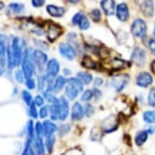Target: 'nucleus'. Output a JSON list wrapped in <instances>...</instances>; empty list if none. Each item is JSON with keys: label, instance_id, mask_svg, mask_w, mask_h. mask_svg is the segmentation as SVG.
I'll return each instance as SVG.
<instances>
[{"label": "nucleus", "instance_id": "f257e3e1", "mask_svg": "<svg viewBox=\"0 0 155 155\" xmlns=\"http://www.w3.org/2000/svg\"><path fill=\"white\" fill-rule=\"evenodd\" d=\"M84 91V85L77 77H71L66 79L64 88V96L68 101H73Z\"/></svg>", "mask_w": 155, "mask_h": 155}, {"label": "nucleus", "instance_id": "f03ea898", "mask_svg": "<svg viewBox=\"0 0 155 155\" xmlns=\"http://www.w3.org/2000/svg\"><path fill=\"white\" fill-rule=\"evenodd\" d=\"M10 49L12 51V54L15 56V63H16V68L21 66V61H23L24 54H25V49L27 48L26 45V41L23 38L19 37H13L12 42L9 43Z\"/></svg>", "mask_w": 155, "mask_h": 155}, {"label": "nucleus", "instance_id": "7ed1b4c3", "mask_svg": "<svg viewBox=\"0 0 155 155\" xmlns=\"http://www.w3.org/2000/svg\"><path fill=\"white\" fill-rule=\"evenodd\" d=\"M32 59L36 68V73L38 71V74H43L45 71L46 63L49 60L46 52L40 49H34L32 53Z\"/></svg>", "mask_w": 155, "mask_h": 155}, {"label": "nucleus", "instance_id": "20e7f679", "mask_svg": "<svg viewBox=\"0 0 155 155\" xmlns=\"http://www.w3.org/2000/svg\"><path fill=\"white\" fill-rule=\"evenodd\" d=\"M131 33L136 38H144L147 34V24L143 18H136L131 25Z\"/></svg>", "mask_w": 155, "mask_h": 155}, {"label": "nucleus", "instance_id": "39448f33", "mask_svg": "<svg viewBox=\"0 0 155 155\" xmlns=\"http://www.w3.org/2000/svg\"><path fill=\"white\" fill-rule=\"evenodd\" d=\"M58 52H59L60 56L65 58L68 61L76 59V57L78 56L77 49L70 43H60L58 45Z\"/></svg>", "mask_w": 155, "mask_h": 155}, {"label": "nucleus", "instance_id": "423d86ee", "mask_svg": "<svg viewBox=\"0 0 155 155\" xmlns=\"http://www.w3.org/2000/svg\"><path fill=\"white\" fill-rule=\"evenodd\" d=\"M130 82L129 74H118L116 77H113L110 81V86L114 89L116 92H120L128 86Z\"/></svg>", "mask_w": 155, "mask_h": 155}, {"label": "nucleus", "instance_id": "0eeeda50", "mask_svg": "<svg viewBox=\"0 0 155 155\" xmlns=\"http://www.w3.org/2000/svg\"><path fill=\"white\" fill-rule=\"evenodd\" d=\"M62 34V27H60L58 24L55 23H48L46 29V38L48 39L50 42H54Z\"/></svg>", "mask_w": 155, "mask_h": 155}, {"label": "nucleus", "instance_id": "6e6552de", "mask_svg": "<svg viewBox=\"0 0 155 155\" xmlns=\"http://www.w3.org/2000/svg\"><path fill=\"white\" fill-rule=\"evenodd\" d=\"M146 59H147V55L143 48L141 47H135L133 49V52L131 54V60L138 66H143L146 63Z\"/></svg>", "mask_w": 155, "mask_h": 155}, {"label": "nucleus", "instance_id": "1a4fd4ad", "mask_svg": "<svg viewBox=\"0 0 155 155\" xmlns=\"http://www.w3.org/2000/svg\"><path fill=\"white\" fill-rule=\"evenodd\" d=\"M59 71H60L59 61H58L56 58H50V59H49L46 63L44 74H47V76L56 78L58 74H59Z\"/></svg>", "mask_w": 155, "mask_h": 155}, {"label": "nucleus", "instance_id": "9d476101", "mask_svg": "<svg viewBox=\"0 0 155 155\" xmlns=\"http://www.w3.org/2000/svg\"><path fill=\"white\" fill-rule=\"evenodd\" d=\"M153 84V77L148 71H141L136 78V85L140 88H147Z\"/></svg>", "mask_w": 155, "mask_h": 155}, {"label": "nucleus", "instance_id": "9b49d317", "mask_svg": "<svg viewBox=\"0 0 155 155\" xmlns=\"http://www.w3.org/2000/svg\"><path fill=\"white\" fill-rule=\"evenodd\" d=\"M85 117L84 105L81 102H74L71 108V120L73 121H80Z\"/></svg>", "mask_w": 155, "mask_h": 155}, {"label": "nucleus", "instance_id": "f8f14e48", "mask_svg": "<svg viewBox=\"0 0 155 155\" xmlns=\"http://www.w3.org/2000/svg\"><path fill=\"white\" fill-rule=\"evenodd\" d=\"M115 15L117 19L121 23H124L130 18V9L127 3L121 2V3L117 4L115 7Z\"/></svg>", "mask_w": 155, "mask_h": 155}, {"label": "nucleus", "instance_id": "ddd939ff", "mask_svg": "<svg viewBox=\"0 0 155 155\" xmlns=\"http://www.w3.org/2000/svg\"><path fill=\"white\" fill-rule=\"evenodd\" d=\"M60 106H59V117L58 120L64 121L68 120L70 115V101L65 98V96H59Z\"/></svg>", "mask_w": 155, "mask_h": 155}, {"label": "nucleus", "instance_id": "4468645a", "mask_svg": "<svg viewBox=\"0 0 155 155\" xmlns=\"http://www.w3.org/2000/svg\"><path fill=\"white\" fill-rule=\"evenodd\" d=\"M46 12L52 18H62L65 15V8L62 6H58L55 4H48L46 5Z\"/></svg>", "mask_w": 155, "mask_h": 155}, {"label": "nucleus", "instance_id": "2eb2a0df", "mask_svg": "<svg viewBox=\"0 0 155 155\" xmlns=\"http://www.w3.org/2000/svg\"><path fill=\"white\" fill-rule=\"evenodd\" d=\"M100 7L106 15H113L115 13V1L114 0H101Z\"/></svg>", "mask_w": 155, "mask_h": 155}, {"label": "nucleus", "instance_id": "dca6fc26", "mask_svg": "<svg viewBox=\"0 0 155 155\" xmlns=\"http://www.w3.org/2000/svg\"><path fill=\"white\" fill-rule=\"evenodd\" d=\"M42 124L44 128V138L54 135L58 131V126L55 124V121H52L47 118V120H44L42 121Z\"/></svg>", "mask_w": 155, "mask_h": 155}, {"label": "nucleus", "instance_id": "f3484780", "mask_svg": "<svg viewBox=\"0 0 155 155\" xmlns=\"http://www.w3.org/2000/svg\"><path fill=\"white\" fill-rule=\"evenodd\" d=\"M141 12L145 16L151 18L154 15V1L153 0H143L141 2Z\"/></svg>", "mask_w": 155, "mask_h": 155}, {"label": "nucleus", "instance_id": "a211bd4d", "mask_svg": "<svg viewBox=\"0 0 155 155\" xmlns=\"http://www.w3.org/2000/svg\"><path fill=\"white\" fill-rule=\"evenodd\" d=\"M33 148H34L37 155H45L46 149L45 144H44V138L35 137V139L33 140Z\"/></svg>", "mask_w": 155, "mask_h": 155}, {"label": "nucleus", "instance_id": "6ab92c4d", "mask_svg": "<svg viewBox=\"0 0 155 155\" xmlns=\"http://www.w3.org/2000/svg\"><path fill=\"white\" fill-rule=\"evenodd\" d=\"M66 86V78L64 76H58L55 78L54 83H53V91L54 93H59L62 90H64Z\"/></svg>", "mask_w": 155, "mask_h": 155}, {"label": "nucleus", "instance_id": "aec40b11", "mask_svg": "<svg viewBox=\"0 0 155 155\" xmlns=\"http://www.w3.org/2000/svg\"><path fill=\"white\" fill-rule=\"evenodd\" d=\"M34 139H32V138H26L24 143V148L19 155H37L34 148H33V140Z\"/></svg>", "mask_w": 155, "mask_h": 155}, {"label": "nucleus", "instance_id": "412c9836", "mask_svg": "<svg viewBox=\"0 0 155 155\" xmlns=\"http://www.w3.org/2000/svg\"><path fill=\"white\" fill-rule=\"evenodd\" d=\"M55 143H56V137H55V134L44 138V144H45V149H46V152L48 154H51L52 152H53Z\"/></svg>", "mask_w": 155, "mask_h": 155}, {"label": "nucleus", "instance_id": "4be33fe9", "mask_svg": "<svg viewBox=\"0 0 155 155\" xmlns=\"http://www.w3.org/2000/svg\"><path fill=\"white\" fill-rule=\"evenodd\" d=\"M76 77L83 83V85H89L93 82V80H94L92 74H91L90 73H88V71H78Z\"/></svg>", "mask_w": 155, "mask_h": 155}, {"label": "nucleus", "instance_id": "5701e85b", "mask_svg": "<svg viewBox=\"0 0 155 155\" xmlns=\"http://www.w3.org/2000/svg\"><path fill=\"white\" fill-rule=\"evenodd\" d=\"M8 12L12 15H21L25 12V5L19 2H12L8 4Z\"/></svg>", "mask_w": 155, "mask_h": 155}, {"label": "nucleus", "instance_id": "b1692460", "mask_svg": "<svg viewBox=\"0 0 155 155\" xmlns=\"http://www.w3.org/2000/svg\"><path fill=\"white\" fill-rule=\"evenodd\" d=\"M148 132L146 130H142V131L138 132L135 137V143L137 146H142L146 141L148 140Z\"/></svg>", "mask_w": 155, "mask_h": 155}, {"label": "nucleus", "instance_id": "393cba45", "mask_svg": "<svg viewBox=\"0 0 155 155\" xmlns=\"http://www.w3.org/2000/svg\"><path fill=\"white\" fill-rule=\"evenodd\" d=\"M21 100L25 103V105L28 107L30 105L33 104V99H34V96L32 95L31 91L25 89L21 91Z\"/></svg>", "mask_w": 155, "mask_h": 155}, {"label": "nucleus", "instance_id": "a878e982", "mask_svg": "<svg viewBox=\"0 0 155 155\" xmlns=\"http://www.w3.org/2000/svg\"><path fill=\"white\" fill-rule=\"evenodd\" d=\"M36 83H37V89L39 92H42L46 88V74H38L37 79H36Z\"/></svg>", "mask_w": 155, "mask_h": 155}, {"label": "nucleus", "instance_id": "bb28decb", "mask_svg": "<svg viewBox=\"0 0 155 155\" xmlns=\"http://www.w3.org/2000/svg\"><path fill=\"white\" fill-rule=\"evenodd\" d=\"M27 113L29 115L30 120H33L35 121L39 120V109L34 103L27 107Z\"/></svg>", "mask_w": 155, "mask_h": 155}, {"label": "nucleus", "instance_id": "cd10ccee", "mask_svg": "<svg viewBox=\"0 0 155 155\" xmlns=\"http://www.w3.org/2000/svg\"><path fill=\"white\" fill-rule=\"evenodd\" d=\"M82 65L84 66L86 70H96L97 68V63L96 61H94V59H92L90 56L86 55L84 56L82 60Z\"/></svg>", "mask_w": 155, "mask_h": 155}, {"label": "nucleus", "instance_id": "c85d7f7f", "mask_svg": "<svg viewBox=\"0 0 155 155\" xmlns=\"http://www.w3.org/2000/svg\"><path fill=\"white\" fill-rule=\"evenodd\" d=\"M49 115H50V105L49 104H45L39 108V118L44 120H47Z\"/></svg>", "mask_w": 155, "mask_h": 155}, {"label": "nucleus", "instance_id": "c756f323", "mask_svg": "<svg viewBox=\"0 0 155 155\" xmlns=\"http://www.w3.org/2000/svg\"><path fill=\"white\" fill-rule=\"evenodd\" d=\"M94 98V94L92 89L84 90L81 94V101L84 103H89V102Z\"/></svg>", "mask_w": 155, "mask_h": 155}, {"label": "nucleus", "instance_id": "7c9ffc66", "mask_svg": "<svg viewBox=\"0 0 155 155\" xmlns=\"http://www.w3.org/2000/svg\"><path fill=\"white\" fill-rule=\"evenodd\" d=\"M41 93H42V96L44 97V99L46 100V102H48V103H51L52 100L56 97L54 91L52 89H49V88H45V90L42 91Z\"/></svg>", "mask_w": 155, "mask_h": 155}, {"label": "nucleus", "instance_id": "2f4dec72", "mask_svg": "<svg viewBox=\"0 0 155 155\" xmlns=\"http://www.w3.org/2000/svg\"><path fill=\"white\" fill-rule=\"evenodd\" d=\"M143 120L147 124H155V111L154 110H148L143 113Z\"/></svg>", "mask_w": 155, "mask_h": 155}, {"label": "nucleus", "instance_id": "473e14b6", "mask_svg": "<svg viewBox=\"0 0 155 155\" xmlns=\"http://www.w3.org/2000/svg\"><path fill=\"white\" fill-rule=\"evenodd\" d=\"M35 136L36 137H41L44 138V128H43V124L40 120H36L35 121Z\"/></svg>", "mask_w": 155, "mask_h": 155}, {"label": "nucleus", "instance_id": "72a5a7b5", "mask_svg": "<svg viewBox=\"0 0 155 155\" xmlns=\"http://www.w3.org/2000/svg\"><path fill=\"white\" fill-rule=\"evenodd\" d=\"M25 87H26L27 90L29 91H33L37 88V83H36V79L34 77L33 78H29V79L25 80Z\"/></svg>", "mask_w": 155, "mask_h": 155}, {"label": "nucleus", "instance_id": "f704fd0d", "mask_svg": "<svg viewBox=\"0 0 155 155\" xmlns=\"http://www.w3.org/2000/svg\"><path fill=\"white\" fill-rule=\"evenodd\" d=\"M13 78H15V81L18 83V84H24L25 83V74L23 73V71L21 68H16L15 71V74H13Z\"/></svg>", "mask_w": 155, "mask_h": 155}, {"label": "nucleus", "instance_id": "c9c22d12", "mask_svg": "<svg viewBox=\"0 0 155 155\" xmlns=\"http://www.w3.org/2000/svg\"><path fill=\"white\" fill-rule=\"evenodd\" d=\"M90 16H91V18H92L93 21H95V23H99V21H101V18H102V12H101L100 9H98V8H94V9L91 10Z\"/></svg>", "mask_w": 155, "mask_h": 155}, {"label": "nucleus", "instance_id": "e433bc0d", "mask_svg": "<svg viewBox=\"0 0 155 155\" xmlns=\"http://www.w3.org/2000/svg\"><path fill=\"white\" fill-rule=\"evenodd\" d=\"M78 27H79L80 30H82V31H87L88 29L90 28V21L89 18H87V15H84L82 18V19L80 21L79 25H78Z\"/></svg>", "mask_w": 155, "mask_h": 155}, {"label": "nucleus", "instance_id": "4c0bfd02", "mask_svg": "<svg viewBox=\"0 0 155 155\" xmlns=\"http://www.w3.org/2000/svg\"><path fill=\"white\" fill-rule=\"evenodd\" d=\"M33 103H34L36 106L40 108L41 106L46 104V100L44 99V97L41 95V94H37L36 96H34V99H33Z\"/></svg>", "mask_w": 155, "mask_h": 155}, {"label": "nucleus", "instance_id": "58836bf2", "mask_svg": "<svg viewBox=\"0 0 155 155\" xmlns=\"http://www.w3.org/2000/svg\"><path fill=\"white\" fill-rule=\"evenodd\" d=\"M84 112H85V116L86 117H91L94 112H95V108L92 104L90 103H85L84 105Z\"/></svg>", "mask_w": 155, "mask_h": 155}, {"label": "nucleus", "instance_id": "ea45409f", "mask_svg": "<svg viewBox=\"0 0 155 155\" xmlns=\"http://www.w3.org/2000/svg\"><path fill=\"white\" fill-rule=\"evenodd\" d=\"M34 44L36 45V47H37L36 49H40V50H43V51H45V52L48 50V45H47V43H45L42 40H39V39H34Z\"/></svg>", "mask_w": 155, "mask_h": 155}, {"label": "nucleus", "instance_id": "a19ab883", "mask_svg": "<svg viewBox=\"0 0 155 155\" xmlns=\"http://www.w3.org/2000/svg\"><path fill=\"white\" fill-rule=\"evenodd\" d=\"M148 105L151 107H155V87L151 88L150 92L148 94Z\"/></svg>", "mask_w": 155, "mask_h": 155}, {"label": "nucleus", "instance_id": "79ce46f5", "mask_svg": "<svg viewBox=\"0 0 155 155\" xmlns=\"http://www.w3.org/2000/svg\"><path fill=\"white\" fill-rule=\"evenodd\" d=\"M71 131V124H61L60 127H58V134H59V136H65L68 133H70Z\"/></svg>", "mask_w": 155, "mask_h": 155}, {"label": "nucleus", "instance_id": "37998d69", "mask_svg": "<svg viewBox=\"0 0 155 155\" xmlns=\"http://www.w3.org/2000/svg\"><path fill=\"white\" fill-rule=\"evenodd\" d=\"M84 15H85V13L83 12H77L76 15L73 16V18H71V24H73L74 26H78V25H79V23H80V21H81L82 18Z\"/></svg>", "mask_w": 155, "mask_h": 155}, {"label": "nucleus", "instance_id": "c03bdc74", "mask_svg": "<svg viewBox=\"0 0 155 155\" xmlns=\"http://www.w3.org/2000/svg\"><path fill=\"white\" fill-rule=\"evenodd\" d=\"M33 7L35 8H40L45 5L46 3V0H31Z\"/></svg>", "mask_w": 155, "mask_h": 155}, {"label": "nucleus", "instance_id": "a18cd8bd", "mask_svg": "<svg viewBox=\"0 0 155 155\" xmlns=\"http://www.w3.org/2000/svg\"><path fill=\"white\" fill-rule=\"evenodd\" d=\"M148 47L151 53L155 55V38H152L148 41Z\"/></svg>", "mask_w": 155, "mask_h": 155}, {"label": "nucleus", "instance_id": "49530a36", "mask_svg": "<svg viewBox=\"0 0 155 155\" xmlns=\"http://www.w3.org/2000/svg\"><path fill=\"white\" fill-rule=\"evenodd\" d=\"M93 94H94V98L95 99H99L100 97L102 96V92L100 91V89L99 88H97V87H94L93 88Z\"/></svg>", "mask_w": 155, "mask_h": 155}, {"label": "nucleus", "instance_id": "de8ad7c7", "mask_svg": "<svg viewBox=\"0 0 155 155\" xmlns=\"http://www.w3.org/2000/svg\"><path fill=\"white\" fill-rule=\"evenodd\" d=\"M93 84H94V87L99 88L103 84V79H102V78H95V79L93 80Z\"/></svg>", "mask_w": 155, "mask_h": 155}, {"label": "nucleus", "instance_id": "09e8293b", "mask_svg": "<svg viewBox=\"0 0 155 155\" xmlns=\"http://www.w3.org/2000/svg\"><path fill=\"white\" fill-rule=\"evenodd\" d=\"M62 71H63V76H64V77H66V76H70L71 73V71L70 70H68V68H63Z\"/></svg>", "mask_w": 155, "mask_h": 155}, {"label": "nucleus", "instance_id": "8fccbe9b", "mask_svg": "<svg viewBox=\"0 0 155 155\" xmlns=\"http://www.w3.org/2000/svg\"><path fill=\"white\" fill-rule=\"evenodd\" d=\"M6 68H1V66H0V77H2V76H4L5 74V73H6Z\"/></svg>", "mask_w": 155, "mask_h": 155}, {"label": "nucleus", "instance_id": "3c124183", "mask_svg": "<svg viewBox=\"0 0 155 155\" xmlns=\"http://www.w3.org/2000/svg\"><path fill=\"white\" fill-rule=\"evenodd\" d=\"M150 68H151L152 73L155 74V59L153 60V61L151 62V64H150Z\"/></svg>", "mask_w": 155, "mask_h": 155}, {"label": "nucleus", "instance_id": "603ef678", "mask_svg": "<svg viewBox=\"0 0 155 155\" xmlns=\"http://www.w3.org/2000/svg\"><path fill=\"white\" fill-rule=\"evenodd\" d=\"M68 1L71 4H78V3L81 2V0H68Z\"/></svg>", "mask_w": 155, "mask_h": 155}, {"label": "nucleus", "instance_id": "864d4df0", "mask_svg": "<svg viewBox=\"0 0 155 155\" xmlns=\"http://www.w3.org/2000/svg\"><path fill=\"white\" fill-rule=\"evenodd\" d=\"M5 7V5H4V3H3V2H1V1H0V12H1V10L2 9H3V8Z\"/></svg>", "mask_w": 155, "mask_h": 155}, {"label": "nucleus", "instance_id": "5fc2aeb1", "mask_svg": "<svg viewBox=\"0 0 155 155\" xmlns=\"http://www.w3.org/2000/svg\"><path fill=\"white\" fill-rule=\"evenodd\" d=\"M12 95H13V96L18 95V88H15V89H13V93H12Z\"/></svg>", "mask_w": 155, "mask_h": 155}, {"label": "nucleus", "instance_id": "6e6d98bb", "mask_svg": "<svg viewBox=\"0 0 155 155\" xmlns=\"http://www.w3.org/2000/svg\"><path fill=\"white\" fill-rule=\"evenodd\" d=\"M153 36H154V38H155V24H154V29H153Z\"/></svg>", "mask_w": 155, "mask_h": 155}]
</instances>
